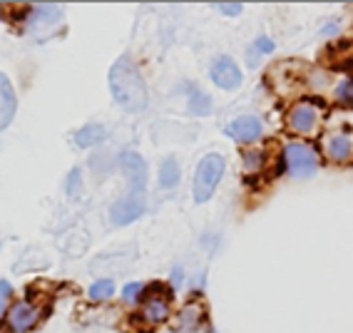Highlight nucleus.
Here are the masks:
<instances>
[{
	"instance_id": "obj_10",
	"label": "nucleus",
	"mask_w": 353,
	"mask_h": 333,
	"mask_svg": "<svg viewBox=\"0 0 353 333\" xmlns=\"http://www.w3.org/2000/svg\"><path fill=\"white\" fill-rule=\"evenodd\" d=\"M142 212H145V196L127 194L112 207V221L122 227V224H130V221L139 219V216H142Z\"/></svg>"
},
{
	"instance_id": "obj_14",
	"label": "nucleus",
	"mask_w": 353,
	"mask_h": 333,
	"mask_svg": "<svg viewBox=\"0 0 353 333\" xmlns=\"http://www.w3.org/2000/svg\"><path fill=\"white\" fill-rule=\"evenodd\" d=\"M102 139H105V130H102L100 125H88L75 134V145L77 147H95L97 142H102Z\"/></svg>"
},
{
	"instance_id": "obj_21",
	"label": "nucleus",
	"mask_w": 353,
	"mask_h": 333,
	"mask_svg": "<svg viewBox=\"0 0 353 333\" xmlns=\"http://www.w3.org/2000/svg\"><path fill=\"white\" fill-rule=\"evenodd\" d=\"M214 8H219L224 15H239L241 13L239 3H214Z\"/></svg>"
},
{
	"instance_id": "obj_17",
	"label": "nucleus",
	"mask_w": 353,
	"mask_h": 333,
	"mask_svg": "<svg viewBox=\"0 0 353 333\" xmlns=\"http://www.w3.org/2000/svg\"><path fill=\"white\" fill-rule=\"evenodd\" d=\"M112 294H114V283L110 281V279H100V281L92 283L88 291V296L92 301H105V299H110Z\"/></svg>"
},
{
	"instance_id": "obj_4",
	"label": "nucleus",
	"mask_w": 353,
	"mask_h": 333,
	"mask_svg": "<svg viewBox=\"0 0 353 333\" xmlns=\"http://www.w3.org/2000/svg\"><path fill=\"white\" fill-rule=\"evenodd\" d=\"M286 122H289L291 132L296 134H314L321 125V107L314 105V102H299L289 110L286 114Z\"/></svg>"
},
{
	"instance_id": "obj_23",
	"label": "nucleus",
	"mask_w": 353,
	"mask_h": 333,
	"mask_svg": "<svg viewBox=\"0 0 353 333\" xmlns=\"http://www.w3.org/2000/svg\"><path fill=\"white\" fill-rule=\"evenodd\" d=\"M254 48H256L259 52H272L274 43L269 38H256V40H254Z\"/></svg>"
},
{
	"instance_id": "obj_5",
	"label": "nucleus",
	"mask_w": 353,
	"mask_h": 333,
	"mask_svg": "<svg viewBox=\"0 0 353 333\" xmlns=\"http://www.w3.org/2000/svg\"><path fill=\"white\" fill-rule=\"evenodd\" d=\"M117 164L122 167V172L127 174V182H130V192L127 194L132 196H145L147 187V164L145 159L134 154V152H125L117 157Z\"/></svg>"
},
{
	"instance_id": "obj_2",
	"label": "nucleus",
	"mask_w": 353,
	"mask_h": 333,
	"mask_svg": "<svg viewBox=\"0 0 353 333\" xmlns=\"http://www.w3.org/2000/svg\"><path fill=\"white\" fill-rule=\"evenodd\" d=\"M221 176H224V159H221V154H207L199 162V167H196L194 184H192V196H194L196 204H204V201L212 199L214 189L221 182Z\"/></svg>"
},
{
	"instance_id": "obj_9",
	"label": "nucleus",
	"mask_w": 353,
	"mask_h": 333,
	"mask_svg": "<svg viewBox=\"0 0 353 333\" xmlns=\"http://www.w3.org/2000/svg\"><path fill=\"white\" fill-rule=\"evenodd\" d=\"M227 134L232 139H236V142H254V139L261 137V120L252 117V114L236 117V120L227 125Z\"/></svg>"
},
{
	"instance_id": "obj_13",
	"label": "nucleus",
	"mask_w": 353,
	"mask_h": 333,
	"mask_svg": "<svg viewBox=\"0 0 353 333\" xmlns=\"http://www.w3.org/2000/svg\"><path fill=\"white\" fill-rule=\"evenodd\" d=\"M179 321V331H194L199 326V321H202V306H196V303H190V306H184L176 316Z\"/></svg>"
},
{
	"instance_id": "obj_12",
	"label": "nucleus",
	"mask_w": 353,
	"mask_h": 333,
	"mask_svg": "<svg viewBox=\"0 0 353 333\" xmlns=\"http://www.w3.org/2000/svg\"><path fill=\"white\" fill-rule=\"evenodd\" d=\"M170 316V299L162 294H154L150 296L145 303H142V319L147 321V323H162L164 319Z\"/></svg>"
},
{
	"instance_id": "obj_18",
	"label": "nucleus",
	"mask_w": 353,
	"mask_h": 333,
	"mask_svg": "<svg viewBox=\"0 0 353 333\" xmlns=\"http://www.w3.org/2000/svg\"><path fill=\"white\" fill-rule=\"evenodd\" d=\"M334 94H336V100H339L341 105L353 107V77H346V80H341L339 85H336Z\"/></svg>"
},
{
	"instance_id": "obj_15",
	"label": "nucleus",
	"mask_w": 353,
	"mask_h": 333,
	"mask_svg": "<svg viewBox=\"0 0 353 333\" xmlns=\"http://www.w3.org/2000/svg\"><path fill=\"white\" fill-rule=\"evenodd\" d=\"M179 182V164H176L174 157H167L162 162V170H159V184H162L164 189L174 187V184Z\"/></svg>"
},
{
	"instance_id": "obj_19",
	"label": "nucleus",
	"mask_w": 353,
	"mask_h": 333,
	"mask_svg": "<svg viewBox=\"0 0 353 333\" xmlns=\"http://www.w3.org/2000/svg\"><path fill=\"white\" fill-rule=\"evenodd\" d=\"M244 170L261 172L264 170V152L261 150H244Z\"/></svg>"
},
{
	"instance_id": "obj_22",
	"label": "nucleus",
	"mask_w": 353,
	"mask_h": 333,
	"mask_svg": "<svg viewBox=\"0 0 353 333\" xmlns=\"http://www.w3.org/2000/svg\"><path fill=\"white\" fill-rule=\"evenodd\" d=\"M77 187H80V170L70 172V179H68V194H77Z\"/></svg>"
},
{
	"instance_id": "obj_7",
	"label": "nucleus",
	"mask_w": 353,
	"mask_h": 333,
	"mask_svg": "<svg viewBox=\"0 0 353 333\" xmlns=\"http://www.w3.org/2000/svg\"><path fill=\"white\" fill-rule=\"evenodd\" d=\"M212 80L221 90H236L241 85V70L232 57L221 55L212 63Z\"/></svg>"
},
{
	"instance_id": "obj_20",
	"label": "nucleus",
	"mask_w": 353,
	"mask_h": 333,
	"mask_svg": "<svg viewBox=\"0 0 353 333\" xmlns=\"http://www.w3.org/2000/svg\"><path fill=\"white\" fill-rule=\"evenodd\" d=\"M139 294H142V283H127L125 286V291H122V299H125L127 303H132V301H137L139 299Z\"/></svg>"
},
{
	"instance_id": "obj_3",
	"label": "nucleus",
	"mask_w": 353,
	"mask_h": 333,
	"mask_svg": "<svg viewBox=\"0 0 353 333\" xmlns=\"http://www.w3.org/2000/svg\"><path fill=\"white\" fill-rule=\"evenodd\" d=\"M284 162L291 176H309L319 170V157H316L314 147L303 145V142H289L284 147Z\"/></svg>"
},
{
	"instance_id": "obj_24",
	"label": "nucleus",
	"mask_w": 353,
	"mask_h": 333,
	"mask_svg": "<svg viewBox=\"0 0 353 333\" xmlns=\"http://www.w3.org/2000/svg\"><path fill=\"white\" fill-rule=\"evenodd\" d=\"M8 294H10V283L0 281V296H8Z\"/></svg>"
},
{
	"instance_id": "obj_11",
	"label": "nucleus",
	"mask_w": 353,
	"mask_h": 333,
	"mask_svg": "<svg viewBox=\"0 0 353 333\" xmlns=\"http://www.w3.org/2000/svg\"><path fill=\"white\" fill-rule=\"evenodd\" d=\"M15 110H18L15 90H13V85H10V80L6 77V72H0V132L13 122Z\"/></svg>"
},
{
	"instance_id": "obj_8",
	"label": "nucleus",
	"mask_w": 353,
	"mask_h": 333,
	"mask_svg": "<svg viewBox=\"0 0 353 333\" xmlns=\"http://www.w3.org/2000/svg\"><path fill=\"white\" fill-rule=\"evenodd\" d=\"M323 152H326V157L331 162H351L353 159V137L343 130L339 132H331L323 137Z\"/></svg>"
},
{
	"instance_id": "obj_1",
	"label": "nucleus",
	"mask_w": 353,
	"mask_h": 333,
	"mask_svg": "<svg viewBox=\"0 0 353 333\" xmlns=\"http://www.w3.org/2000/svg\"><path fill=\"white\" fill-rule=\"evenodd\" d=\"M110 90H112L114 102L125 110V112H142L150 102L147 97V85L142 72L130 57H120L110 70Z\"/></svg>"
},
{
	"instance_id": "obj_6",
	"label": "nucleus",
	"mask_w": 353,
	"mask_h": 333,
	"mask_svg": "<svg viewBox=\"0 0 353 333\" xmlns=\"http://www.w3.org/2000/svg\"><path fill=\"white\" fill-rule=\"evenodd\" d=\"M40 321V306L32 301H15L13 306L8 308V326L13 328L15 333L30 331L35 323Z\"/></svg>"
},
{
	"instance_id": "obj_16",
	"label": "nucleus",
	"mask_w": 353,
	"mask_h": 333,
	"mask_svg": "<svg viewBox=\"0 0 353 333\" xmlns=\"http://www.w3.org/2000/svg\"><path fill=\"white\" fill-rule=\"evenodd\" d=\"M190 110L194 114H209V110H212V100H209V94L202 92L199 88H192L190 90Z\"/></svg>"
}]
</instances>
